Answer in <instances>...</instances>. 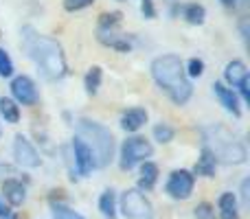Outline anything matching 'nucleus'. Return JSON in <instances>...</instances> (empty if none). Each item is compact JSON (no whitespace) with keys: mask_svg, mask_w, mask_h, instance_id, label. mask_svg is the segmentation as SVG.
Masks as SVG:
<instances>
[{"mask_svg":"<svg viewBox=\"0 0 250 219\" xmlns=\"http://www.w3.org/2000/svg\"><path fill=\"white\" fill-rule=\"evenodd\" d=\"M147 120V112L143 108H132L127 110L125 114L121 116V127L125 132H136V129L143 127V123Z\"/></svg>","mask_w":250,"mask_h":219,"instance_id":"obj_12","label":"nucleus"},{"mask_svg":"<svg viewBox=\"0 0 250 219\" xmlns=\"http://www.w3.org/2000/svg\"><path fill=\"white\" fill-rule=\"evenodd\" d=\"M0 219H18L16 215H13V211L2 202V199H0Z\"/></svg>","mask_w":250,"mask_h":219,"instance_id":"obj_30","label":"nucleus"},{"mask_svg":"<svg viewBox=\"0 0 250 219\" xmlns=\"http://www.w3.org/2000/svg\"><path fill=\"white\" fill-rule=\"evenodd\" d=\"M73 149H75V164H77L79 173H82V176H88V173L92 171V167H95V162H92V154H90V149H88V145L82 140V138H75Z\"/></svg>","mask_w":250,"mask_h":219,"instance_id":"obj_10","label":"nucleus"},{"mask_svg":"<svg viewBox=\"0 0 250 219\" xmlns=\"http://www.w3.org/2000/svg\"><path fill=\"white\" fill-rule=\"evenodd\" d=\"M121 208L123 215L127 219H151L154 211H151V204L141 191H125L123 199H121Z\"/></svg>","mask_w":250,"mask_h":219,"instance_id":"obj_5","label":"nucleus"},{"mask_svg":"<svg viewBox=\"0 0 250 219\" xmlns=\"http://www.w3.org/2000/svg\"><path fill=\"white\" fill-rule=\"evenodd\" d=\"M217 206H220V219H237V198L235 193H222L217 199Z\"/></svg>","mask_w":250,"mask_h":219,"instance_id":"obj_14","label":"nucleus"},{"mask_svg":"<svg viewBox=\"0 0 250 219\" xmlns=\"http://www.w3.org/2000/svg\"><path fill=\"white\" fill-rule=\"evenodd\" d=\"M11 92L13 99L22 105H35L38 103V90H35V83L29 77H16L11 81Z\"/></svg>","mask_w":250,"mask_h":219,"instance_id":"obj_9","label":"nucleus"},{"mask_svg":"<svg viewBox=\"0 0 250 219\" xmlns=\"http://www.w3.org/2000/svg\"><path fill=\"white\" fill-rule=\"evenodd\" d=\"M119 22H121V13H119V11L104 13V16H101V31L112 29V26H117Z\"/></svg>","mask_w":250,"mask_h":219,"instance_id":"obj_24","label":"nucleus"},{"mask_svg":"<svg viewBox=\"0 0 250 219\" xmlns=\"http://www.w3.org/2000/svg\"><path fill=\"white\" fill-rule=\"evenodd\" d=\"M222 2H226V4H230V2H235V0H222Z\"/></svg>","mask_w":250,"mask_h":219,"instance_id":"obj_32","label":"nucleus"},{"mask_svg":"<svg viewBox=\"0 0 250 219\" xmlns=\"http://www.w3.org/2000/svg\"><path fill=\"white\" fill-rule=\"evenodd\" d=\"M248 184H250V182H248V180H244V184H242V198H244V204H248Z\"/></svg>","mask_w":250,"mask_h":219,"instance_id":"obj_31","label":"nucleus"},{"mask_svg":"<svg viewBox=\"0 0 250 219\" xmlns=\"http://www.w3.org/2000/svg\"><path fill=\"white\" fill-rule=\"evenodd\" d=\"M88 4H92V0H64V7L68 11H79V9L88 7Z\"/></svg>","mask_w":250,"mask_h":219,"instance_id":"obj_28","label":"nucleus"},{"mask_svg":"<svg viewBox=\"0 0 250 219\" xmlns=\"http://www.w3.org/2000/svg\"><path fill=\"white\" fill-rule=\"evenodd\" d=\"M53 217L55 219H83L79 213H75L73 208H68L66 204H53Z\"/></svg>","mask_w":250,"mask_h":219,"instance_id":"obj_22","label":"nucleus"},{"mask_svg":"<svg viewBox=\"0 0 250 219\" xmlns=\"http://www.w3.org/2000/svg\"><path fill=\"white\" fill-rule=\"evenodd\" d=\"M101 68L99 66H92L90 70H88V75H86V90L90 92V95H95L97 90H99V83H101Z\"/></svg>","mask_w":250,"mask_h":219,"instance_id":"obj_21","label":"nucleus"},{"mask_svg":"<svg viewBox=\"0 0 250 219\" xmlns=\"http://www.w3.org/2000/svg\"><path fill=\"white\" fill-rule=\"evenodd\" d=\"M195 217L198 219H213L215 217V211H213V206L208 202H202L195 206Z\"/></svg>","mask_w":250,"mask_h":219,"instance_id":"obj_26","label":"nucleus"},{"mask_svg":"<svg viewBox=\"0 0 250 219\" xmlns=\"http://www.w3.org/2000/svg\"><path fill=\"white\" fill-rule=\"evenodd\" d=\"M151 77L154 81L171 97L173 103L185 105L191 97V83L185 75L182 61L178 55H160L151 61Z\"/></svg>","mask_w":250,"mask_h":219,"instance_id":"obj_2","label":"nucleus"},{"mask_svg":"<svg viewBox=\"0 0 250 219\" xmlns=\"http://www.w3.org/2000/svg\"><path fill=\"white\" fill-rule=\"evenodd\" d=\"M0 114H2V119L7 123H18L20 120V108L16 105V101L7 99V97L0 99Z\"/></svg>","mask_w":250,"mask_h":219,"instance_id":"obj_18","label":"nucleus"},{"mask_svg":"<svg viewBox=\"0 0 250 219\" xmlns=\"http://www.w3.org/2000/svg\"><path fill=\"white\" fill-rule=\"evenodd\" d=\"M154 136H156V140H160V142H169L173 138V129L169 127V125H156L154 127Z\"/></svg>","mask_w":250,"mask_h":219,"instance_id":"obj_25","label":"nucleus"},{"mask_svg":"<svg viewBox=\"0 0 250 219\" xmlns=\"http://www.w3.org/2000/svg\"><path fill=\"white\" fill-rule=\"evenodd\" d=\"M202 73H204V61L202 60H195V57H193V60L189 61V75H191V77H200Z\"/></svg>","mask_w":250,"mask_h":219,"instance_id":"obj_27","label":"nucleus"},{"mask_svg":"<svg viewBox=\"0 0 250 219\" xmlns=\"http://www.w3.org/2000/svg\"><path fill=\"white\" fill-rule=\"evenodd\" d=\"M13 75V61L7 55V51L0 48V77H11Z\"/></svg>","mask_w":250,"mask_h":219,"instance_id":"obj_23","label":"nucleus"},{"mask_svg":"<svg viewBox=\"0 0 250 219\" xmlns=\"http://www.w3.org/2000/svg\"><path fill=\"white\" fill-rule=\"evenodd\" d=\"M151 151L154 149H151L149 140H145V138H141V136L127 138V140L123 142V147H121V167L123 169H132L136 162L149 158Z\"/></svg>","mask_w":250,"mask_h":219,"instance_id":"obj_6","label":"nucleus"},{"mask_svg":"<svg viewBox=\"0 0 250 219\" xmlns=\"http://www.w3.org/2000/svg\"><path fill=\"white\" fill-rule=\"evenodd\" d=\"M99 211L104 213V217L114 219L117 211H114V193L112 191H104V195L99 198Z\"/></svg>","mask_w":250,"mask_h":219,"instance_id":"obj_19","label":"nucleus"},{"mask_svg":"<svg viewBox=\"0 0 250 219\" xmlns=\"http://www.w3.org/2000/svg\"><path fill=\"white\" fill-rule=\"evenodd\" d=\"M156 180H158V167H156L154 162H145L141 169V178H138V186L145 191H149L151 186L156 184Z\"/></svg>","mask_w":250,"mask_h":219,"instance_id":"obj_17","label":"nucleus"},{"mask_svg":"<svg viewBox=\"0 0 250 219\" xmlns=\"http://www.w3.org/2000/svg\"><path fill=\"white\" fill-rule=\"evenodd\" d=\"M193 173L187 171V169H176V171H171V176L167 180V193L173 199H187L193 193Z\"/></svg>","mask_w":250,"mask_h":219,"instance_id":"obj_7","label":"nucleus"},{"mask_svg":"<svg viewBox=\"0 0 250 219\" xmlns=\"http://www.w3.org/2000/svg\"><path fill=\"white\" fill-rule=\"evenodd\" d=\"M13 156H16V162L22 164V167H29V169L40 167L38 151H35V147L31 145L22 134H18L16 140H13Z\"/></svg>","mask_w":250,"mask_h":219,"instance_id":"obj_8","label":"nucleus"},{"mask_svg":"<svg viewBox=\"0 0 250 219\" xmlns=\"http://www.w3.org/2000/svg\"><path fill=\"white\" fill-rule=\"evenodd\" d=\"M213 90H215L217 99L222 101V105H224L226 110L230 112L233 116H239V103H237V97H235V92L230 90V88L222 86V83H213Z\"/></svg>","mask_w":250,"mask_h":219,"instance_id":"obj_13","label":"nucleus"},{"mask_svg":"<svg viewBox=\"0 0 250 219\" xmlns=\"http://www.w3.org/2000/svg\"><path fill=\"white\" fill-rule=\"evenodd\" d=\"M141 9H143V16L145 18H154L156 16V9L151 0H141Z\"/></svg>","mask_w":250,"mask_h":219,"instance_id":"obj_29","label":"nucleus"},{"mask_svg":"<svg viewBox=\"0 0 250 219\" xmlns=\"http://www.w3.org/2000/svg\"><path fill=\"white\" fill-rule=\"evenodd\" d=\"M224 75H226V81H229V83H233V86H242V83L248 79L246 64H244V61H239V60L230 61V64L226 66Z\"/></svg>","mask_w":250,"mask_h":219,"instance_id":"obj_15","label":"nucleus"},{"mask_svg":"<svg viewBox=\"0 0 250 219\" xmlns=\"http://www.w3.org/2000/svg\"><path fill=\"white\" fill-rule=\"evenodd\" d=\"M215 164H217L215 156H213V151L207 147V149H202V156H200L198 164H195V173H198V176L211 178L213 173H215Z\"/></svg>","mask_w":250,"mask_h":219,"instance_id":"obj_16","label":"nucleus"},{"mask_svg":"<svg viewBox=\"0 0 250 219\" xmlns=\"http://www.w3.org/2000/svg\"><path fill=\"white\" fill-rule=\"evenodd\" d=\"M215 140H217L215 149H211L215 160H222L226 164H242L246 160V147L235 140L229 132H224V140L222 138H215Z\"/></svg>","mask_w":250,"mask_h":219,"instance_id":"obj_4","label":"nucleus"},{"mask_svg":"<svg viewBox=\"0 0 250 219\" xmlns=\"http://www.w3.org/2000/svg\"><path fill=\"white\" fill-rule=\"evenodd\" d=\"M2 193H4V198H7V202L11 204V206H20V204L26 199L24 186H22V182H18V180H4L2 182Z\"/></svg>","mask_w":250,"mask_h":219,"instance_id":"obj_11","label":"nucleus"},{"mask_svg":"<svg viewBox=\"0 0 250 219\" xmlns=\"http://www.w3.org/2000/svg\"><path fill=\"white\" fill-rule=\"evenodd\" d=\"M77 138H82L88 145L90 154L95 156L92 162L95 167H105L114 156V138L110 134V129H105L104 125L95 123V120L82 119L77 123Z\"/></svg>","mask_w":250,"mask_h":219,"instance_id":"obj_3","label":"nucleus"},{"mask_svg":"<svg viewBox=\"0 0 250 219\" xmlns=\"http://www.w3.org/2000/svg\"><path fill=\"white\" fill-rule=\"evenodd\" d=\"M24 48L46 79L53 81L66 75V57L55 40L35 33L33 29H24Z\"/></svg>","mask_w":250,"mask_h":219,"instance_id":"obj_1","label":"nucleus"},{"mask_svg":"<svg viewBox=\"0 0 250 219\" xmlns=\"http://www.w3.org/2000/svg\"><path fill=\"white\" fill-rule=\"evenodd\" d=\"M185 18H187V22H191V24H202L204 18H207V11H204L202 4H187Z\"/></svg>","mask_w":250,"mask_h":219,"instance_id":"obj_20","label":"nucleus"}]
</instances>
